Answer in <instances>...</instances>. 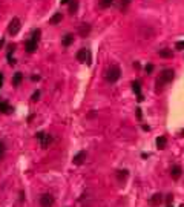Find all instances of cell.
Masks as SVG:
<instances>
[{
  "instance_id": "obj_1",
  "label": "cell",
  "mask_w": 184,
  "mask_h": 207,
  "mask_svg": "<svg viewBox=\"0 0 184 207\" xmlns=\"http://www.w3.org/2000/svg\"><path fill=\"white\" fill-rule=\"evenodd\" d=\"M173 78H175V71H173V69H170V68L163 69V71H161V74H160V77H158V78H157V81H155L157 91H161V89L164 88V84L172 83V80H173Z\"/></svg>"
},
{
  "instance_id": "obj_2",
  "label": "cell",
  "mask_w": 184,
  "mask_h": 207,
  "mask_svg": "<svg viewBox=\"0 0 184 207\" xmlns=\"http://www.w3.org/2000/svg\"><path fill=\"white\" fill-rule=\"evenodd\" d=\"M104 77H106V80H108L109 83L118 81L120 77H121V69H120V66H118V65H112V66H109V68L106 69Z\"/></svg>"
},
{
  "instance_id": "obj_3",
  "label": "cell",
  "mask_w": 184,
  "mask_h": 207,
  "mask_svg": "<svg viewBox=\"0 0 184 207\" xmlns=\"http://www.w3.org/2000/svg\"><path fill=\"white\" fill-rule=\"evenodd\" d=\"M38 203H40V206L41 207H52L55 203L54 196L51 195V193H43V195H40V200H38Z\"/></svg>"
},
{
  "instance_id": "obj_4",
  "label": "cell",
  "mask_w": 184,
  "mask_h": 207,
  "mask_svg": "<svg viewBox=\"0 0 184 207\" xmlns=\"http://www.w3.org/2000/svg\"><path fill=\"white\" fill-rule=\"evenodd\" d=\"M20 28H22V22H20V19H18V17H14V19L9 22V26H8V32H9L11 36H16V34H18Z\"/></svg>"
},
{
  "instance_id": "obj_5",
  "label": "cell",
  "mask_w": 184,
  "mask_h": 207,
  "mask_svg": "<svg viewBox=\"0 0 184 207\" xmlns=\"http://www.w3.org/2000/svg\"><path fill=\"white\" fill-rule=\"evenodd\" d=\"M75 57H77V60H78L80 63H86V61L91 63V52H89L86 48H81V49L77 52Z\"/></svg>"
},
{
  "instance_id": "obj_6",
  "label": "cell",
  "mask_w": 184,
  "mask_h": 207,
  "mask_svg": "<svg viewBox=\"0 0 184 207\" xmlns=\"http://www.w3.org/2000/svg\"><path fill=\"white\" fill-rule=\"evenodd\" d=\"M77 32H78L80 37L89 36V32H91V25H89V23H80L78 28H77Z\"/></svg>"
},
{
  "instance_id": "obj_7",
  "label": "cell",
  "mask_w": 184,
  "mask_h": 207,
  "mask_svg": "<svg viewBox=\"0 0 184 207\" xmlns=\"http://www.w3.org/2000/svg\"><path fill=\"white\" fill-rule=\"evenodd\" d=\"M37 46H38V41L32 40V38H29V40L26 41V45H25V49H26L29 54H32V52H36L37 51Z\"/></svg>"
},
{
  "instance_id": "obj_8",
  "label": "cell",
  "mask_w": 184,
  "mask_h": 207,
  "mask_svg": "<svg viewBox=\"0 0 184 207\" xmlns=\"http://www.w3.org/2000/svg\"><path fill=\"white\" fill-rule=\"evenodd\" d=\"M181 175H183V169H181V166H173L172 169H170V176H172V180H180L181 178Z\"/></svg>"
},
{
  "instance_id": "obj_9",
  "label": "cell",
  "mask_w": 184,
  "mask_h": 207,
  "mask_svg": "<svg viewBox=\"0 0 184 207\" xmlns=\"http://www.w3.org/2000/svg\"><path fill=\"white\" fill-rule=\"evenodd\" d=\"M85 160H86V152L85 151H80L78 153H75V156H74V164H77V166H80V164H83L85 163Z\"/></svg>"
},
{
  "instance_id": "obj_10",
  "label": "cell",
  "mask_w": 184,
  "mask_h": 207,
  "mask_svg": "<svg viewBox=\"0 0 184 207\" xmlns=\"http://www.w3.org/2000/svg\"><path fill=\"white\" fill-rule=\"evenodd\" d=\"M51 143H52V135H51V133H45V135L40 138V144H41V147H45V149H46Z\"/></svg>"
},
{
  "instance_id": "obj_11",
  "label": "cell",
  "mask_w": 184,
  "mask_h": 207,
  "mask_svg": "<svg viewBox=\"0 0 184 207\" xmlns=\"http://www.w3.org/2000/svg\"><path fill=\"white\" fill-rule=\"evenodd\" d=\"M163 195L161 193H155V195H152L150 196V200H149V203L152 204V206H160L161 203H163Z\"/></svg>"
},
{
  "instance_id": "obj_12",
  "label": "cell",
  "mask_w": 184,
  "mask_h": 207,
  "mask_svg": "<svg viewBox=\"0 0 184 207\" xmlns=\"http://www.w3.org/2000/svg\"><path fill=\"white\" fill-rule=\"evenodd\" d=\"M158 55L161 58H173V51L169 49V48H163V49L158 51Z\"/></svg>"
},
{
  "instance_id": "obj_13",
  "label": "cell",
  "mask_w": 184,
  "mask_h": 207,
  "mask_svg": "<svg viewBox=\"0 0 184 207\" xmlns=\"http://www.w3.org/2000/svg\"><path fill=\"white\" fill-rule=\"evenodd\" d=\"M72 43H74V36H72V34H66L65 37L61 38V45H63V46H66V48H68V46H71Z\"/></svg>"
},
{
  "instance_id": "obj_14",
  "label": "cell",
  "mask_w": 184,
  "mask_h": 207,
  "mask_svg": "<svg viewBox=\"0 0 184 207\" xmlns=\"http://www.w3.org/2000/svg\"><path fill=\"white\" fill-rule=\"evenodd\" d=\"M0 112L2 113H11L12 112V108H11L6 101H0Z\"/></svg>"
},
{
  "instance_id": "obj_15",
  "label": "cell",
  "mask_w": 184,
  "mask_h": 207,
  "mask_svg": "<svg viewBox=\"0 0 184 207\" xmlns=\"http://www.w3.org/2000/svg\"><path fill=\"white\" fill-rule=\"evenodd\" d=\"M61 20H63V16H61V12H55L54 16H52V17L49 19V23H51V25H58V23H60Z\"/></svg>"
},
{
  "instance_id": "obj_16",
  "label": "cell",
  "mask_w": 184,
  "mask_h": 207,
  "mask_svg": "<svg viewBox=\"0 0 184 207\" xmlns=\"http://www.w3.org/2000/svg\"><path fill=\"white\" fill-rule=\"evenodd\" d=\"M167 146V138L166 137H158L157 138V147L158 149H166Z\"/></svg>"
},
{
  "instance_id": "obj_17",
  "label": "cell",
  "mask_w": 184,
  "mask_h": 207,
  "mask_svg": "<svg viewBox=\"0 0 184 207\" xmlns=\"http://www.w3.org/2000/svg\"><path fill=\"white\" fill-rule=\"evenodd\" d=\"M78 11V0H71L69 2V14H75Z\"/></svg>"
},
{
  "instance_id": "obj_18",
  "label": "cell",
  "mask_w": 184,
  "mask_h": 207,
  "mask_svg": "<svg viewBox=\"0 0 184 207\" xmlns=\"http://www.w3.org/2000/svg\"><path fill=\"white\" fill-rule=\"evenodd\" d=\"M129 176V172L126 169L123 170H117V178H118V181H124L126 178Z\"/></svg>"
},
{
  "instance_id": "obj_19",
  "label": "cell",
  "mask_w": 184,
  "mask_h": 207,
  "mask_svg": "<svg viewBox=\"0 0 184 207\" xmlns=\"http://www.w3.org/2000/svg\"><path fill=\"white\" fill-rule=\"evenodd\" d=\"M112 3H114V0H98V8L100 9H106Z\"/></svg>"
},
{
  "instance_id": "obj_20",
  "label": "cell",
  "mask_w": 184,
  "mask_h": 207,
  "mask_svg": "<svg viewBox=\"0 0 184 207\" xmlns=\"http://www.w3.org/2000/svg\"><path fill=\"white\" fill-rule=\"evenodd\" d=\"M22 80H23V74H22V72H16L14 77H12V84H14V86H18V84L22 83Z\"/></svg>"
},
{
  "instance_id": "obj_21",
  "label": "cell",
  "mask_w": 184,
  "mask_h": 207,
  "mask_svg": "<svg viewBox=\"0 0 184 207\" xmlns=\"http://www.w3.org/2000/svg\"><path fill=\"white\" fill-rule=\"evenodd\" d=\"M132 89H133V92L137 95L141 94V84H140V81H133L132 83Z\"/></svg>"
},
{
  "instance_id": "obj_22",
  "label": "cell",
  "mask_w": 184,
  "mask_h": 207,
  "mask_svg": "<svg viewBox=\"0 0 184 207\" xmlns=\"http://www.w3.org/2000/svg\"><path fill=\"white\" fill-rule=\"evenodd\" d=\"M40 36H41V29H34V32H32L31 38L36 40V41H38V40H40Z\"/></svg>"
},
{
  "instance_id": "obj_23",
  "label": "cell",
  "mask_w": 184,
  "mask_h": 207,
  "mask_svg": "<svg viewBox=\"0 0 184 207\" xmlns=\"http://www.w3.org/2000/svg\"><path fill=\"white\" fill-rule=\"evenodd\" d=\"M5 152H6V146H5V143L0 140V161L3 160V156H5Z\"/></svg>"
},
{
  "instance_id": "obj_24",
  "label": "cell",
  "mask_w": 184,
  "mask_h": 207,
  "mask_svg": "<svg viewBox=\"0 0 184 207\" xmlns=\"http://www.w3.org/2000/svg\"><path fill=\"white\" fill-rule=\"evenodd\" d=\"M175 49H177V51H184V40H181V41H177V45H175Z\"/></svg>"
},
{
  "instance_id": "obj_25",
  "label": "cell",
  "mask_w": 184,
  "mask_h": 207,
  "mask_svg": "<svg viewBox=\"0 0 184 207\" xmlns=\"http://www.w3.org/2000/svg\"><path fill=\"white\" fill-rule=\"evenodd\" d=\"M129 3H130V0H121V2H120V5H118V8H120V9H124Z\"/></svg>"
},
{
  "instance_id": "obj_26",
  "label": "cell",
  "mask_w": 184,
  "mask_h": 207,
  "mask_svg": "<svg viewBox=\"0 0 184 207\" xmlns=\"http://www.w3.org/2000/svg\"><path fill=\"white\" fill-rule=\"evenodd\" d=\"M144 71H146L147 74H152V72H153V65H152V63H149V65H146Z\"/></svg>"
},
{
  "instance_id": "obj_27",
  "label": "cell",
  "mask_w": 184,
  "mask_h": 207,
  "mask_svg": "<svg viewBox=\"0 0 184 207\" xmlns=\"http://www.w3.org/2000/svg\"><path fill=\"white\" fill-rule=\"evenodd\" d=\"M38 98H40V91H36V92L32 94V97H31V100H32V101H37Z\"/></svg>"
},
{
  "instance_id": "obj_28",
  "label": "cell",
  "mask_w": 184,
  "mask_h": 207,
  "mask_svg": "<svg viewBox=\"0 0 184 207\" xmlns=\"http://www.w3.org/2000/svg\"><path fill=\"white\" fill-rule=\"evenodd\" d=\"M8 63H9V65H11V66H14V65H16V60H14V58H12V57L9 55V54H8Z\"/></svg>"
},
{
  "instance_id": "obj_29",
  "label": "cell",
  "mask_w": 184,
  "mask_h": 207,
  "mask_svg": "<svg viewBox=\"0 0 184 207\" xmlns=\"http://www.w3.org/2000/svg\"><path fill=\"white\" fill-rule=\"evenodd\" d=\"M3 45H5V38H2V40H0V49L3 48Z\"/></svg>"
},
{
  "instance_id": "obj_30",
  "label": "cell",
  "mask_w": 184,
  "mask_h": 207,
  "mask_svg": "<svg viewBox=\"0 0 184 207\" xmlns=\"http://www.w3.org/2000/svg\"><path fill=\"white\" fill-rule=\"evenodd\" d=\"M32 80H34V81H38V80H40V77H38V75H34V77H32Z\"/></svg>"
},
{
  "instance_id": "obj_31",
  "label": "cell",
  "mask_w": 184,
  "mask_h": 207,
  "mask_svg": "<svg viewBox=\"0 0 184 207\" xmlns=\"http://www.w3.org/2000/svg\"><path fill=\"white\" fill-rule=\"evenodd\" d=\"M71 0H61V5H66V3H69Z\"/></svg>"
},
{
  "instance_id": "obj_32",
  "label": "cell",
  "mask_w": 184,
  "mask_h": 207,
  "mask_svg": "<svg viewBox=\"0 0 184 207\" xmlns=\"http://www.w3.org/2000/svg\"><path fill=\"white\" fill-rule=\"evenodd\" d=\"M0 81H3V74H2V71H0Z\"/></svg>"
},
{
  "instance_id": "obj_33",
  "label": "cell",
  "mask_w": 184,
  "mask_h": 207,
  "mask_svg": "<svg viewBox=\"0 0 184 207\" xmlns=\"http://www.w3.org/2000/svg\"><path fill=\"white\" fill-rule=\"evenodd\" d=\"M180 207H184V206H180Z\"/></svg>"
}]
</instances>
